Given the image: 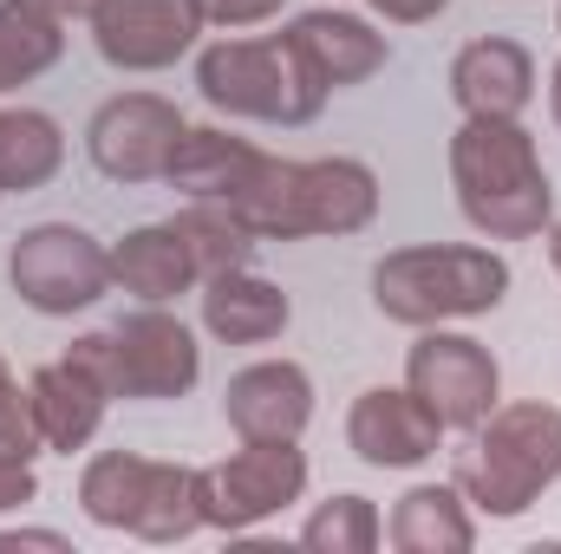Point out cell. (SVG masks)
<instances>
[{
    "mask_svg": "<svg viewBox=\"0 0 561 554\" xmlns=\"http://www.w3.org/2000/svg\"><path fill=\"white\" fill-rule=\"evenodd\" d=\"M450 183L463 222L490 242H529L556 216L549 170L516 118H463L450 138Z\"/></svg>",
    "mask_w": 561,
    "mask_h": 554,
    "instance_id": "1",
    "label": "cell"
},
{
    "mask_svg": "<svg viewBox=\"0 0 561 554\" xmlns=\"http://www.w3.org/2000/svg\"><path fill=\"white\" fill-rule=\"evenodd\" d=\"M229 209L262 235V242H300V235H359L379 216V176L359 157H313V163H287L268 157L255 163V176L242 183V196H229Z\"/></svg>",
    "mask_w": 561,
    "mask_h": 554,
    "instance_id": "2",
    "label": "cell"
},
{
    "mask_svg": "<svg viewBox=\"0 0 561 554\" xmlns=\"http://www.w3.org/2000/svg\"><path fill=\"white\" fill-rule=\"evenodd\" d=\"M561 476V412L542 399L523 405H496L470 430V443L450 463V483L463 489L470 509L483 516H523L542 489H556Z\"/></svg>",
    "mask_w": 561,
    "mask_h": 554,
    "instance_id": "3",
    "label": "cell"
},
{
    "mask_svg": "<svg viewBox=\"0 0 561 554\" xmlns=\"http://www.w3.org/2000/svg\"><path fill=\"white\" fill-rule=\"evenodd\" d=\"M510 293V262L490 249H450V242H424V249H392L373 268V307L399 326H444V320H477L496 313Z\"/></svg>",
    "mask_w": 561,
    "mask_h": 554,
    "instance_id": "4",
    "label": "cell"
},
{
    "mask_svg": "<svg viewBox=\"0 0 561 554\" xmlns=\"http://www.w3.org/2000/svg\"><path fill=\"white\" fill-rule=\"evenodd\" d=\"M79 509L99 529H125L138 542H190L203 529V496L190 463H157L138 450H105L79 476Z\"/></svg>",
    "mask_w": 561,
    "mask_h": 554,
    "instance_id": "5",
    "label": "cell"
},
{
    "mask_svg": "<svg viewBox=\"0 0 561 554\" xmlns=\"http://www.w3.org/2000/svg\"><path fill=\"white\" fill-rule=\"evenodd\" d=\"M196 92L229 112V118H255V125H313L327 105V85L307 72V59L294 53V39H216L196 59Z\"/></svg>",
    "mask_w": 561,
    "mask_h": 554,
    "instance_id": "6",
    "label": "cell"
},
{
    "mask_svg": "<svg viewBox=\"0 0 561 554\" xmlns=\"http://www.w3.org/2000/svg\"><path fill=\"white\" fill-rule=\"evenodd\" d=\"M196 496H203V529L242 535L255 522H268L280 509H294L307 496V457L300 437H268V443H242L229 463L196 470Z\"/></svg>",
    "mask_w": 561,
    "mask_h": 554,
    "instance_id": "7",
    "label": "cell"
},
{
    "mask_svg": "<svg viewBox=\"0 0 561 554\" xmlns=\"http://www.w3.org/2000/svg\"><path fill=\"white\" fill-rule=\"evenodd\" d=\"M7 280L33 313L66 320V313H85V307H99L112 293V249H99L72 222H39V229H26L13 242Z\"/></svg>",
    "mask_w": 561,
    "mask_h": 554,
    "instance_id": "8",
    "label": "cell"
},
{
    "mask_svg": "<svg viewBox=\"0 0 561 554\" xmlns=\"http://www.w3.org/2000/svg\"><path fill=\"white\" fill-rule=\"evenodd\" d=\"M99 359H105L112 399H190L203 379L196 333L163 307H144L112 333H99Z\"/></svg>",
    "mask_w": 561,
    "mask_h": 554,
    "instance_id": "9",
    "label": "cell"
},
{
    "mask_svg": "<svg viewBox=\"0 0 561 554\" xmlns=\"http://www.w3.org/2000/svg\"><path fill=\"white\" fill-rule=\"evenodd\" d=\"M405 385L431 405V417H437L444 430H477L483 417L496 412L503 372H496V359H490L483 339L424 326V339L405 353Z\"/></svg>",
    "mask_w": 561,
    "mask_h": 554,
    "instance_id": "10",
    "label": "cell"
},
{
    "mask_svg": "<svg viewBox=\"0 0 561 554\" xmlns=\"http://www.w3.org/2000/svg\"><path fill=\"white\" fill-rule=\"evenodd\" d=\"M183 131H190V125H183V112H176L170 99H157V92H118V99H105V105L92 112V125H85V157H92V170L112 176V183H157V176L170 170Z\"/></svg>",
    "mask_w": 561,
    "mask_h": 554,
    "instance_id": "11",
    "label": "cell"
},
{
    "mask_svg": "<svg viewBox=\"0 0 561 554\" xmlns=\"http://www.w3.org/2000/svg\"><path fill=\"white\" fill-rule=\"evenodd\" d=\"M203 0H105L92 13V46L118 72H163L203 33Z\"/></svg>",
    "mask_w": 561,
    "mask_h": 554,
    "instance_id": "12",
    "label": "cell"
},
{
    "mask_svg": "<svg viewBox=\"0 0 561 554\" xmlns=\"http://www.w3.org/2000/svg\"><path fill=\"white\" fill-rule=\"evenodd\" d=\"M437 437H444V424L431 417V405L412 385L405 392L399 385H373L346 412V443L373 470H419V463L437 457Z\"/></svg>",
    "mask_w": 561,
    "mask_h": 554,
    "instance_id": "13",
    "label": "cell"
},
{
    "mask_svg": "<svg viewBox=\"0 0 561 554\" xmlns=\"http://www.w3.org/2000/svg\"><path fill=\"white\" fill-rule=\"evenodd\" d=\"M26 405H33V424H39V437H46V450H85L92 437H99V424H105V405H112V385H105V372L72 346L66 359H53V366H39L33 379H26Z\"/></svg>",
    "mask_w": 561,
    "mask_h": 554,
    "instance_id": "14",
    "label": "cell"
},
{
    "mask_svg": "<svg viewBox=\"0 0 561 554\" xmlns=\"http://www.w3.org/2000/svg\"><path fill=\"white\" fill-rule=\"evenodd\" d=\"M222 417L242 443H268V437H300L313 417V379L294 359H262L242 366L222 392Z\"/></svg>",
    "mask_w": 561,
    "mask_h": 554,
    "instance_id": "15",
    "label": "cell"
},
{
    "mask_svg": "<svg viewBox=\"0 0 561 554\" xmlns=\"http://www.w3.org/2000/svg\"><path fill=\"white\" fill-rule=\"evenodd\" d=\"M450 99L463 118H523L536 99V59L523 39H470L450 59Z\"/></svg>",
    "mask_w": 561,
    "mask_h": 554,
    "instance_id": "16",
    "label": "cell"
},
{
    "mask_svg": "<svg viewBox=\"0 0 561 554\" xmlns=\"http://www.w3.org/2000/svg\"><path fill=\"white\" fill-rule=\"evenodd\" d=\"M287 39H294V53L307 59V72H313L327 92L373 79V72L386 66V53H392L386 33H373L359 13H340V7H313V13H300V20L287 26Z\"/></svg>",
    "mask_w": 561,
    "mask_h": 554,
    "instance_id": "17",
    "label": "cell"
},
{
    "mask_svg": "<svg viewBox=\"0 0 561 554\" xmlns=\"http://www.w3.org/2000/svg\"><path fill=\"white\" fill-rule=\"evenodd\" d=\"M294 307L275 280L249 275V268H229V275L203 280V326L222 339V346H268L287 333Z\"/></svg>",
    "mask_w": 561,
    "mask_h": 554,
    "instance_id": "18",
    "label": "cell"
},
{
    "mask_svg": "<svg viewBox=\"0 0 561 554\" xmlns=\"http://www.w3.org/2000/svg\"><path fill=\"white\" fill-rule=\"evenodd\" d=\"M255 163H262V150L249 138H229V131L203 125V131H183L163 183L183 189L190 203H229V196H242V183L255 176Z\"/></svg>",
    "mask_w": 561,
    "mask_h": 554,
    "instance_id": "19",
    "label": "cell"
},
{
    "mask_svg": "<svg viewBox=\"0 0 561 554\" xmlns=\"http://www.w3.org/2000/svg\"><path fill=\"white\" fill-rule=\"evenodd\" d=\"M196 280H203V275H196V262H190V249H183L176 222H150V229H131V235L112 249V287L138 293L144 307H163V300L190 293Z\"/></svg>",
    "mask_w": 561,
    "mask_h": 554,
    "instance_id": "20",
    "label": "cell"
},
{
    "mask_svg": "<svg viewBox=\"0 0 561 554\" xmlns=\"http://www.w3.org/2000/svg\"><path fill=\"white\" fill-rule=\"evenodd\" d=\"M392 549L399 554H470L477 549V522L463 509V489L457 483H419L399 496L392 522H386Z\"/></svg>",
    "mask_w": 561,
    "mask_h": 554,
    "instance_id": "21",
    "label": "cell"
},
{
    "mask_svg": "<svg viewBox=\"0 0 561 554\" xmlns=\"http://www.w3.org/2000/svg\"><path fill=\"white\" fill-rule=\"evenodd\" d=\"M66 59V20L39 0H0V92L33 85Z\"/></svg>",
    "mask_w": 561,
    "mask_h": 554,
    "instance_id": "22",
    "label": "cell"
},
{
    "mask_svg": "<svg viewBox=\"0 0 561 554\" xmlns=\"http://www.w3.org/2000/svg\"><path fill=\"white\" fill-rule=\"evenodd\" d=\"M66 163V131L46 118V112H0V196H26V189H46Z\"/></svg>",
    "mask_w": 561,
    "mask_h": 554,
    "instance_id": "23",
    "label": "cell"
},
{
    "mask_svg": "<svg viewBox=\"0 0 561 554\" xmlns=\"http://www.w3.org/2000/svg\"><path fill=\"white\" fill-rule=\"evenodd\" d=\"M170 222H176V235H183V249H190V262H196L203 280L255 262V242H262V235H255L229 203H183Z\"/></svg>",
    "mask_w": 561,
    "mask_h": 554,
    "instance_id": "24",
    "label": "cell"
},
{
    "mask_svg": "<svg viewBox=\"0 0 561 554\" xmlns=\"http://www.w3.org/2000/svg\"><path fill=\"white\" fill-rule=\"evenodd\" d=\"M379 542H386V522H379V509L366 496H333L300 529V549L313 554H373Z\"/></svg>",
    "mask_w": 561,
    "mask_h": 554,
    "instance_id": "25",
    "label": "cell"
},
{
    "mask_svg": "<svg viewBox=\"0 0 561 554\" xmlns=\"http://www.w3.org/2000/svg\"><path fill=\"white\" fill-rule=\"evenodd\" d=\"M39 424H33V405H26V392H20V379H13V366H7V353H0V457H39Z\"/></svg>",
    "mask_w": 561,
    "mask_h": 554,
    "instance_id": "26",
    "label": "cell"
},
{
    "mask_svg": "<svg viewBox=\"0 0 561 554\" xmlns=\"http://www.w3.org/2000/svg\"><path fill=\"white\" fill-rule=\"evenodd\" d=\"M280 7H287V0H203V20L222 26V33H249V26L275 20Z\"/></svg>",
    "mask_w": 561,
    "mask_h": 554,
    "instance_id": "27",
    "label": "cell"
},
{
    "mask_svg": "<svg viewBox=\"0 0 561 554\" xmlns=\"http://www.w3.org/2000/svg\"><path fill=\"white\" fill-rule=\"evenodd\" d=\"M39 496V476L26 457H0V509H26Z\"/></svg>",
    "mask_w": 561,
    "mask_h": 554,
    "instance_id": "28",
    "label": "cell"
},
{
    "mask_svg": "<svg viewBox=\"0 0 561 554\" xmlns=\"http://www.w3.org/2000/svg\"><path fill=\"white\" fill-rule=\"evenodd\" d=\"M379 20H392V26H424V20H437L450 0H366Z\"/></svg>",
    "mask_w": 561,
    "mask_h": 554,
    "instance_id": "29",
    "label": "cell"
},
{
    "mask_svg": "<svg viewBox=\"0 0 561 554\" xmlns=\"http://www.w3.org/2000/svg\"><path fill=\"white\" fill-rule=\"evenodd\" d=\"M0 549H66V535H53V529H20V535H0Z\"/></svg>",
    "mask_w": 561,
    "mask_h": 554,
    "instance_id": "30",
    "label": "cell"
},
{
    "mask_svg": "<svg viewBox=\"0 0 561 554\" xmlns=\"http://www.w3.org/2000/svg\"><path fill=\"white\" fill-rule=\"evenodd\" d=\"M39 7H46V13H59V20H92L105 0H39Z\"/></svg>",
    "mask_w": 561,
    "mask_h": 554,
    "instance_id": "31",
    "label": "cell"
},
{
    "mask_svg": "<svg viewBox=\"0 0 561 554\" xmlns=\"http://www.w3.org/2000/svg\"><path fill=\"white\" fill-rule=\"evenodd\" d=\"M549 118H556V131H561V59H556V72H549Z\"/></svg>",
    "mask_w": 561,
    "mask_h": 554,
    "instance_id": "32",
    "label": "cell"
},
{
    "mask_svg": "<svg viewBox=\"0 0 561 554\" xmlns=\"http://www.w3.org/2000/svg\"><path fill=\"white\" fill-rule=\"evenodd\" d=\"M549 262H556V275H561V222L549 229Z\"/></svg>",
    "mask_w": 561,
    "mask_h": 554,
    "instance_id": "33",
    "label": "cell"
},
{
    "mask_svg": "<svg viewBox=\"0 0 561 554\" xmlns=\"http://www.w3.org/2000/svg\"><path fill=\"white\" fill-rule=\"evenodd\" d=\"M556 33H561V7H556Z\"/></svg>",
    "mask_w": 561,
    "mask_h": 554,
    "instance_id": "34",
    "label": "cell"
}]
</instances>
